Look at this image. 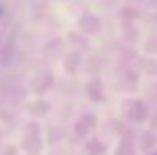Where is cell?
Returning a JSON list of instances; mask_svg holds the SVG:
<instances>
[{
	"label": "cell",
	"instance_id": "1",
	"mask_svg": "<svg viewBox=\"0 0 157 155\" xmlns=\"http://www.w3.org/2000/svg\"><path fill=\"white\" fill-rule=\"evenodd\" d=\"M155 155H157V153H155Z\"/></svg>",
	"mask_w": 157,
	"mask_h": 155
}]
</instances>
